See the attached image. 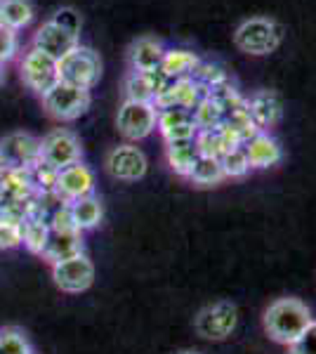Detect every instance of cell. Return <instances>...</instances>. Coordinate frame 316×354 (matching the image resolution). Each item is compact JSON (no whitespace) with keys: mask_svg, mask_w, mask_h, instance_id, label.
Instances as JSON below:
<instances>
[{"mask_svg":"<svg viewBox=\"0 0 316 354\" xmlns=\"http://www.w3.org/2000/svg\"><path fill=\"white\" fill-rule=\"evenodd\" d=\"M33 21V5L28 0H3L0 5V24L19 31Z\"/></svg>","mask_w":316,"mask_h":354,"instance_id":"obj_23","label":"cell"},{"mask_svg":"<svg viewBox=\"0 0 316 354\" xmlns=\"http://www.w3.org/2000/svg\"><path fill=\"white\" fill-rule=\"evenodd\" d=\"M192 78L198 85H203L208 93H210V90H215V88H220V85H224V83H229L227 71H224L220 64H212V62H201Z\"/></svg>","mask_w":316,"mask_h":354,"instance_id":"obj_30","label":"cell"},{"mask_svg":"<svg viewBox=\"0 0 316 354\" xmlns=\"http://www.w3.org/2000/svg\"><path fill=\"white\" fill-rule=\"evenodd\" d=\"M156 130L163 135L165 145L196 140V135H198V128H196V123H194L192 111H187V109H158Z\"/></svg>","mask_w":316,"mask_h":354,"instance_id":"obj_14","label":"cell"},{"mask_svg":"<svg viewBox=\"0 0 316 354\" xmlns=\"http://www.w3.org/2000/svg\"><path fill=\"white\" fill-rule=\"evenodd\" d=\"M248 113L260 133H267L281 121V100L272 90H257L248 100Z\"/></svg>","mask_w":316,"mask_h":354,"instance_id":"obj_17","label":"cell"},{"mask_svg":"<svg viewBox=\"0 0 316 354\" xmlns=\"http://www.w3.org/2000/svg\"><path fill=\"white\" fill-rule=\"evenodd\" d=\"M165 153H168V163L172 168V173L182 175V177H189L194 170V163L198 161V149H196V142L189 140V142H172V145H168V149H165Z\"/></svg>","mask_w":316,"mask_h":354,"instance_id":"obj_22","label":"cell"},{"mask_svg":"<svg viewBox=\"0 0 316 354\" xmlns=\"http://www.w3.org/2000/svg\"><path fill=\"white\" fill-rule=\"evenodd\" d=\"M31 48H36L40 53L50 55L53 59L59 62L62 57H66L71 50L78 48V38L68 36L66 31L57 28L53 21H45V24L36 31V36H33Z\"/></svg>","mask_w":316,"mask_h":354,"instance_id":"obj_15","label":"cell"},{"mask_svg":"<svg viewBox=\"0 0 316 354\" xmlns=\"http://www.w3.org/2000/svg\"><path fill=\"white\" fill-rule=\"evenodd\" d=\"M288 354H316V319L304 328L300 338L288 345Z\"/></svg>","mask_w":316,"mask_h":354,"instance_id":"obj_34","label":"cell"},{"mask_svg":"<svg viewBox=\"0 0 316 354\" xmlns=\"http://www.w3.org/2000/svg\"><path fill=\"white\" fill-rule=\"evenodd\" d=\"M156 118L158 109L151 102H132L125 100L123 106L118 109V133L130 142H140L147 140L149 135L156 130Z\"/></svg>","mask_w":316,"mask_h":354,"instance_id":"obj_6","label":"cell"},{"mask_svg":"<svg viewBox=\"0 0 316 354\" xmlns=\"http://www.w3.org/2000/svg\"><path fill=\"white\" fill-rule=\"evenodd\" d=\"M243 151L248 156L250 168H272L281 161V147L269 133H255L243 142Z\"/></svg>","mask_w":316,"mask_h":354,"instance_id":"obj_18","label":"cell"},{"mask_svg":"<svg viewBox=\"0 0 316 354\" xmlns=\"http://www.w3.org/2000/svg\"><path fill=\"white\" fill-rule=\"evenodd\" d=\"M80 156H83V147H80V140L71 130L55 128L40 140V161L53 165L57 170L78 163Z\"/></svg>","mask_w":316,"mask_h":354,"instance_id":"obj_8","label":"cell"},{"mask_svg":"<svg viewBox=\"0 0 316 354\" xmlns=\"http://www.w3.org/2000/svg\"><path fill=\"white\" fill-rule=\"evenodd\" d=\"M17 50H19V38H17V31L0 24V62H10L15 59Z\"/></svg>","mask_w":316,"mask_h":354,"instance_id":"obj_35","label":"cell"},{"mask_svg":"<svg viewBox=\"0 0 316 354\" xmlns=\"http://www.w3.org/2000/svg\"><path fill=\"white\" fill-rule=\"evenodd\" d=\"M198 64L201 59L189 50H165L160 68L168 73L172 81H177V78H192Z\"/></svg>","mask_w":316,"mask_h":354,"instance_id":"obj_21","label":"cell"},{"mask_svg":"<svg viewBox=\"0 0 316 354\" xmlns=\"http://www.w3.org/2000/svg\"><path fill=\"white\" fill-rule=\"evenodd\" d=\"M194 123L198 130H215L224 123V109L212 95H205L192 111Z\"/></svg>","mask_w":316,"mask_h":354,"instance_id":"obj_25","label":"cell"},{"mask_svg":"<svg viewBox=\"0 0 316 354\" xmlns=\"http://www.w3.org/2000/svg\"><path fill=\"white\" fill-rule=\"evenodd\" d=\"M90 90H80L66 83H57L48 95H43V106L57 121H76L90 109Z\"/></svg>","mask_w":316,"mask_h":354,"instance_id":"obj_5","label":"cell"},{"mask_svg":"<svg viewBox=\"0 0 316 354\" xmlns=\"http://www.w3.org/2000/svg\"><path fill=\"white\" fill-rule=\"evenodd\" d=\"M28 177H31V185L36 194H50L57 192V177H59V170L53 168V165L38 161L36 165L28 168Z\"/></svg>","mask_w":316,"mask_h":354,"instance_id":"obj_28","label":"cell"},{"mask_svg":"<svg viewBox=\"0 0 316 354\" xmlns=\"http://www.w3.org/2000/svg\"><path fill=\"white\" fill-rule=\"evenodd\" d=\"M165 55V45L156 41V38H140V41L132 43L130 48V66L132 71L149 73L154 68H160Z\"/></svg>","mask_w":316,"mask_h":354,"instance_id":"obj_19","label":"cell"},{"mask_svg":"<svg viewBox=\"0 0 316 354\" xmlns=\"http://www.w3.org/2000/svg\"><path fill=\"white\" fill-rule=\"evenodd\" d=\"M21 245V222L0 218V250H10Z\"/></svg>","mask_w":316,"mask_h":354,"instance_id":"obj_33","label":"cell"},{"mask_svg":"<svg viewBox=\"0 0 316 354\" xmlns=\"http://www.w3.org/2000/svg\"><path fill=\"white\" fill-rule=\"evenodd\" d=\"M50 236V225L43 218H26L21 222V243L26 245L28 253L33 255H43L45 243Z\"/></svg>","mask_w":316,"mask_h":354,"instance_id":"obj_24","label":"cell"},{"mask_svg":"<svg viewBox=\"0 0 316 354\" xmlns=\"http://www.w3.org/2000/svg\"><path fill=\"white\" fill-rule=\"evenodd\" d=\"M180 354H198V352H180Z\"/></svg>","mask_w":316,"mask_h":354,"instance_id":"obj_37","label":"cell"},{"mask_svg":"<svg viewBox=\"0 0 316 354\" xmlns=\"http://www.w3.org/2000/svg\"><path fill=\"white\" fill-rule=\"evenodd\" d=\"M220 163H222L224 177H243L250 173V163H248V156H245L243 147H236V149L227 151L220 158Z\"/></svg>","mask_w":316,"mask_h":354,"instance_id":"obj_31","label":"cell"},{"mask_svg":"<svg viewBox=\"0 0 316 354\" xmlns=\"http://www.w3.org/2000/svg\"><path fill=\"white\" fill-rule=\"evenodd\" d=\"M50 21H53L57 28L66 31L68 36H73V38H78L80 28H83V17H80L78 10H73V8H59L53 15V19H50Z\"/></svg>","mask_w":316,"mask_h":354,"instance_id":"obj_32","label":"cell"},{"mask_svg":"<svg viewBox=\"0 0 316 354\" xmlns=\"http://www.w3.org/2000/svg\"><path fill=\"white\" fill-rule=\"evenodd\" d=\"M68 210H71V218H73V225L76 230L80 232H90L95 227H100L102 218H104V208H102V201L95 196H85V198H78V201H71L68 203Z\"/></svg>","mask_w":316,"mask_h":354,"instance_id":"obj_20","label":"cell"},{"mask_svg":"<svg viewBox=\"0 0 316 354\" xmlns=\"http://www.w3.org/2000/svg\"><path fill=\"white\" fill-rule=\"evenodd\" d=\"M0 5H3V0H0Z\"/></svg>","mask_w":316,"mask_h":354,"instance_id":"obj_38","label":"cell"},{"mask_svg":"<svg viewBox=\"0 0 316 354\" xmlns=\"http://www.w3.org/2000/svg\"><path fill=\"white\" fill-rule=\"evenodd\" d=\"M125 100H132V102H151V104H154L156 95H154L151 78H149V73L130 71L128 76H125Z\"/></svg>","mask_w":316,"mask_h":354,"instance_id":"obj_27","label":"cell"},{"mask_svg":"<svg viewBox=\"0 0 316 354\" xmlns=\"http://www.w3.org/2000/svg\"><path fill=\"white\" fill-rule=\"evenodd\" d=\"M53 281L62 293H85L95 281V265L85 253L53 265Z\"/></svg>","mask_w":316,"mask_h":354,"instance_id":"obj_9","label":"cell"},{"mask_svg":"<svg viewBox=\"0 0 316 354\" xmlns=\"http://www.w3.org/2000/svg\"><path fill=\"white\" fill-rule=\"evenodd\" d=\"M208 95V90L203 85H198L194 78H177L170 83V88L163 95L156 97V109H187L194 111V106L198 104L203 97Z\"/></svg>","mask_w":316,"mask_h":354,"instance_id":"obj_13","label":"cell"},{"mask_svg":"<svg viewBox=\"0 0 316 354\" xmlns=\"http://www.w3.org/2000/svg\"><path fill=\"white\" fill-rule=\"evenodd\" d=\"M83 253V232L80 230H50L48 243H45L43 258L55 265V262L76 258Z\"/></svg>","mask_w":316,"mask_h":354,"instance_id":"obj_16","label":"cell"},{"mask_svg":"<svg viewBox=\"0 0 316 354\" xmlns=\"http://www.w3.org/2000/svg\"><path fill=\"white\" fill-rule=\"evenodd\" d=\"M194 326H196V333L201 338H205L210 342L227 340L239 326L236 305H232V302H227V300L212 302V305L203 307V310L198 312Z\"/></svg>","mask_w":316,"mask_h":354,"instance_id":"obj_4","label":"cell"},{"mask_svg":"<svg viewBox=\"0 0 316 354\" xmlns=\"http://www.w3.org/2000/svg\"><path fill=\"white\" fill-rule=\"evenodd\" d=\"M147 156L140 147L135 145H118L109 151L106 156V170L111 177H116L120 182H137L147 175Z\"/></svg>","mask_w":316,"mask_h":354,"instance_id":"obj_10","label":"cell"},{"mask_svg":"<svg viewBox=\"0 0 316 354\" xmlns=\"http://www.w3.org/2000/svg\"><path fill=\"white\" fill-rule=\"evenodd\" d=\"M19 68H21L24 83L40 97L48 95L50 90L59 83V64H57V59H53V57L45 55V53H40L36 48L26 50Z\"/></svg>","mask_w":316,"mask_h":354,"instance_id":"obj_7","label":"cell"},{"mask_svg":"<svg viewBox=\"0 0 316 354\" xmlns=\"http://www.w3.org/2000/svg\"><path fill=\"white\" fill-rule=\"evenodd\" d=\"M0 158L10 168L28 170L31 165H36L40 161V140L26 133L8 135L5 140H0Z\"/></svg>","mask_w":316,"mask_h":354,"instance_id":"obj_11","label":"cell"},{"mask_svg":"<svg viewBox=\"0 0 316 354\" xmlns=\"http://www.w3.org/2000/svg\"><path fill=\"white\" fill-rule=\"evenodd\" d=\"M0 354H33V347L24 330L10 326L0 330Z\"/></svg>","mask_w":316,"mask_h":354,"instance_id":"obj_29","label":"cell"},{"mask_svg":"<svg viewBox=\"0 0 316 354\" xmlns=\"http://www.w3.org/2000/svg\"><path fill=\"white\" fill-rule=\"evenodd\" d=\"M189 180H192L196 187H215V185H220V182L224 180L220 158L198 156V161L194 163V170H192V175H189Z\"/></svg>","mask_w":316,"mask_h":354,"instance_id":"obj_26","label":"cell"},{"mask_svg":"<svg viewBox=\"0 0 316 354\" xmlns=\"http://www.w3.org/2000/svg\"><path fill=\"white\" fill-rule=\"evenodd\" d=\"M57 64H59V81L80 90H93L102 76L100 55L90 48H83V45L62 57Z\"/></svg>","mask_w":316,"mask_h":354,"instance_id":"obj_2","label":"cell"},{"mask_svg":"<svg viewBox=\"0 0 316 354\" xmlns=\"http://www.w3.org/2000/svg\"><path fill=\"white\" fill-rule=\"evenodd\" d=\"M312 322L309 307L297 298H279L264 310V330L281 345H292Z\"/></svg>","mask_w":316,"mask_h":354,"instance_id":"obj_1","label":"cell"},{"mask_svg":"<svg viewBox=\"0 0 316 354\" xmlns=\"http://www.w3.org/2000/svg\"><path fill=\"white\" fill-rule=\"evenodd\" d=\"M57 194L64 198L66 203L78 201V198L93 196L95 194V173L83 163H73L59 170L57 177Z\"/></svg>","mask_w":316,"mask_h":354,"instance_id":"obj_12","label":"cell"},{"mask_svg":"<svg viewBox=\"0 0 316 354\" xmlns=\"http://www.w3.org/2000/svg\"><path fill=\"white\" fill-rule=\"evenodd\" d=\"M3 78H5V64L0 62V83H3Z\"/></svg>","mask_w":316,"mask_h":354,"instance_id":"obj_36","label":"cell"},{"mask_svg":"<svg viewBox=\"0 0 316 354\" xmlns=\"http://www.w3.org/2000/svg\"><path fill=\"white\" fill-rule=\"evenodd\" d=\"M234 41H236L239 50H243L248 55H269L281 43V26L272 19H264V17H252V19H245L236 28Z\"/></svg>","mask_w":316,"mask_h":354,"instance_id":"obj_3","label":"cell"}]
</instances>
